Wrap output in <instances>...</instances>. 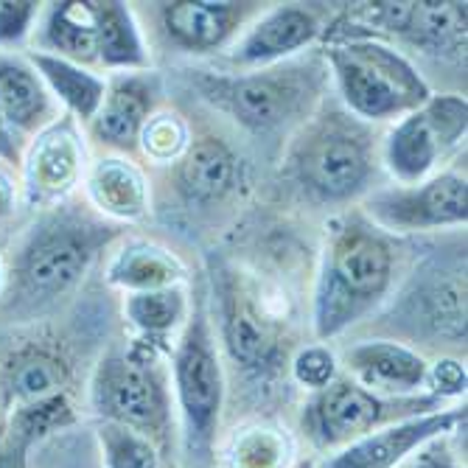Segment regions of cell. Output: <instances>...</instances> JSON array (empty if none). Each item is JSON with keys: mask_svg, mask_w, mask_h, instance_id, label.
Instances as JSON below:
<instances>
[{"mask_svg": "<svg viewBox=\"0 0 468 468\" xmlns=\"http://www.w3.org/2000/svg\"><path fill=\"white\" fill-rule=\"evenodd\" d=\"M390 281V250L365 228H346L331 244L317 292V334L331 336L365 312Z\"/></svg>", "mask_w": 468, "mask_h": 468, "instance_id": "cell-1", "label": "cell"}, {"mask_svg": "<svg viewBox=\"0 0 468 468\" xmlns=\"http://www.w3.org/2000/svg\"><path fill=\"white\" fill-rule=\"evenodd\" d=\"M339 88L365 118H390L427 104L430 90L415 68L396 51L367 39H346L328 48Z\"/></svg>", "mask_w": 468, "mask_h": 468, "instance_id": "cell-2", "label": "cell"}, {"mask_svg": "<svg viewBox=\"0 0 468 468\" xmlns=\"http://www.w3.org/2000/svg\"><path fill=\"white\" fill-rule=\"evenodd\" d=\"M175 378L186 427V449L191 457L205 460L214 446L222 410V370L202 320L186 331L175 362Z\"/></svg>", "mask_w": 468, "mask_h": 468, "instance_id": "cell-3", "label": "cell"}, {"mask_svg": "<svg viewBox=\"0 0 468 468\" xmlns=\"http://www.w3.org/2000/svg\"><path fill=\"white\" fill-rule=\"evenodd\" d=\"M90 396L96 412L110 423H121L146 438L165 427V393L152 367L135 356L104 359L93 376Z\"/></svg>", "mask_w": 468, "mask_h": 468, "instance_id": "cell-4", "label": "cell"}, {"mask_svg": "<svg viewBox=\"0 0 468 468\" xmlns=\"http://www.w3.org/2000/svg\"><path fill=\"white\" fill-rule=\"evenodd\" d=\"M415 401H385L356 381L339 378L320 390V396L306 410V430L317 446H348L362 435L378 430L381 423L407 412Z\"/></svg>", "mask_w": 468, "mask_h": 468, "instance_id": "cell-5", "label": "cell"}, {"mask_svg": "<svg viewBox=\"0 0 468 468\" xmlns=\"http://www.w3.org/2000/svg\"><path fill=\"white\" fill-rule=\"evenodd\" d=\"M465 133V101L443 96L427 101V107L412 112L390 135L388 163L393 175L404 183H415L435 165V160L454 146Z\"/></svg>", "mask_w": 468, "mask_h": 468, "instance_id": "cell-6", "label": "cell"}, {"mask_svg": "<svg viewBox=\"0 0 468 468\" xmlns=\"http://www.w3.org/2000/svg\"><path fill=\"white\" fill-rule=\"evenodd\" d=\"M460 420H465V410L401 418L399 423L373 430L359 441L348 443L343 452L328 460L325 468H396L420 446L452 432Z\"/></svg>", "mask_w": 468, "mask_h": 468, "instance_id": "cell-7", "label": "cell"}, {"mask_svg": "<svg viewBox=\"0 0 468 468\" xmlns=\"http://www.w3.org/2000/svg\"><path fill=\"white\" fill-rule=\"evenodd\" d=\"M370 214L378 222L404 230L465 222V180L443 175L415 191L381 194L370 202Z\"/></svg>", "mask_w": 468, "mask_h": 468, "instance_id": "cell-8", "label": "cell"}, {"mask_svg": "<svg viewBox=\"0 0 468 468\" xmlns=\"http://www.w3.org/2000/svg\"><path fill=\"white\" fill-rule=\"evenodd\" d=\"M88 259V244L73 230H46L23 255V286L31 294H59L81 278Z\"/></svg>", "mask_w": 468, "mask_h": 468, "instance_id": "cell-9", "label": "cell"}, {"mask_svg": "<svg viewBox=\"0 0 468 468\" xmlns=\"http://www.w3.org/2000/svg\"><path fill=\"white\" fill-rule=\"evenodd\" d=\"M303 177L323 197H348L367 177V154L359 138L346 130H328L309 144Z\"/></svg>", "mask_w": 468, "mask_h": 468, "instance_id": "cell-10", "label": "cell"}, {"mask_svg": "<svg viewBox=\"0 0 468 468\" xmlns=\"http://www.w3.org/2000/svg\"><path fill=\"white\" fill-rule=\"evenodd\" d=\"M348 367L356 385L385 396H410L427 381V362L396 343H365L348 351Z\"/></svg>", "mask_w": 468, "mask_h": 468, "instance_id": "cell-11", "label": "cell"}, {"mask_svg": "<svg viewBox=\"0 0 468 468\" xmlns=\"http://www.w3.org/2000/svg\"><path fill=\"white\" fill-rule=\"evenodd\" d=\"M241 123L252 130H270L281 123L294 104V88L278 76H244L217 81V96Z\"/></svg>", "mask_w": 468, "mask_h": 468, "instance_id": "cell-12", "label": "cell"}, {"mask_svg": "<svg viewBox=\"0 0 468 468\" xmlns=\"http://www.w3.org/2000/svg\"><path fill=\"white\" fill-rule=\"evenodd\" d=\"M317 34V23L303 9H278L267 20L255 26L236 51V59L241 62H267L283 54H292L294 48L306 46Z\"/></svg>", "mask_w": 468, "mask_h": 468, "instance_id": "cell-13", "label": "cell"}, {"mask_svg": "<svg viewBox=\"0 0 468 468\" xmlns=\"http://www.w3.org/2000/svg\"><path fill=\"white\" fill-rule=\"evenodd\" d=\"M79 144L70 126L46 130L28 157V186L34 194H59L76 180Z\"/></svg>", "mask_w": 468, "mask_h": 468, "instance_id": "cell-14", "label": "cell"}, {"mask_svg": "<svg viewBox=\"0 0 468 468\" xmlns=\"http://www.w3.org/2000/svg\"><path fill=\"white\" fill-rule=\"evenodd\" d=\"M225 334H228V348L236 362H241L250 370H261L270 365L275 354L272 331L264 317H259L255 306L244 294L233 292L225 306Z\"/></svg>", "mask_w": 468, "mask_h": 468, "instance_id": "cell-15", "label": "cell"}, {"mask_svg": "<svg viewBox=\"0 0 468 468\" xmlns=\"http://www.w3.org/2000/svg\"><path fill=\"white\" fill-rule=\"evenodd\" d=\"M48 93L42 81L17 62H0V121L31 130L48 115Z\"/></svg>", "mask_w": 468, "mask_h": 468, "instance_id": "cell-16", "label": "cell"}, {"mask_svg": "<svg viewBox=\"0 0 468 468\" xmlns=\"http://www.w3.org/2000/svg\"><path fill=\"white\" fill-rule=\"evenodd\" d=\"M236 177V160L225 144L205 138L194 144L183 160L180 180L194 199H217L230 191Z\"/></svg>", "mask_w": 468, "mask_h": 468, "instance_id": "cell-17", "label": "cell"}, {"mask_svg": "<svg viewBox=\"0 0 468 468\" xmlns=\"http://www.w3.org/2000/svg\"><path fill=\"white\" fill-rule=\"evenodd\" d=\"M236 23L233 4H172L165 26L188 48H214Z\"/></svg>", "mask_w": 468, "mask_h": 468, "instance_id": "cell-18", "label": "cell"}, {"mask_svg": "<svg viewBox=\"0 0 468 468\" xmlns=\"http://www.w3.org/2000/svg\"><path fill=\"white\" fill-rule=\"evenodd\" d=\"M46 39L51 46L70 57L90 62L99 57V26L96 4H59L51 9L46 23Z\"/></svg>", "mask_w": 468, "mask_h": 468, "instance_id": "cell-19", "label": "cell"}, {"mask_svg": "<svg viewBox=\"0 0 468 468\" xmlns=\"http://www.w3.org/2000/svg\"><path fill=\"white\" fill-rule=\"evenodd\" d=\"M31 62L37 65V70L42 73L51 84V90L81 118H93L104 101V84L84 73L81 68H76L70 59L62 57H51V54H31Z\"/></svg>", "mask_w": 468, "mask_h": 468, "instance_id": "cell-20", "label": "cell"}, {"mask_svg": "<svg viewBox=\"0 0 468 468\" xmlns=\"http://www.w3.org/2000/svg\"><path fill=\"white\" fill-rule=\"evenodd\" d=\"M62 385H65L62 362L54 359L51 354L31 351V354L17 356V362L9 367L6 393H9V401L20 410V407H31V404L62 396Z\"/></svg>", "mask_w": 468, "mask_h": 468, "instance_id": "cell-21", "label": "cell"}, {"mask_svg": "<svg viewBox=\"0 0 468 468\" xmlns=\"http://www.w3.org/2000/svg\"><path fill=\"white\" fill-rule=\"evenodd\" d=\"M404 37L435 54L465 46V4H412Z\"/></svg>", "mask_w": 468, "mask_h": 468, "instance_id": "cell-22", "label": "cell"}, {"mask_svg": "<svg viewBox=\"0 0 468 468\" xmlns=\"http://www.w3.org/2000/svg\"><path fill=\"white\" fill-rule=\"evenodd\" d=\"M146 93L138 88L135 81H121L115 84V90L101 101V112H99V135L107 138L110 144L126 146L133 144L144 115H146Z\"/></svg>", "mask_w": 468, "mask_h": 468, "instance_id": "cell-23", "label": "cell"}, {"mask_svg": "<svg viewBox=\"0 0 468 468\" xmlns=\"http://www.w3.org/2000/svg\"><path fill=\"white\" fill-rule=\"evenodd\" d=\"M93 199L118 217H135L144 210V183L135 168L121 160H104L90 180Z\"/></svg>", "mask_w": 468, "mask_h": 468, "instance_id": "cell-24", "label": "cell"}, {"mask_svg": "<svg viewBox=\"0 0 468 468\" xmlns=\"http://www.w3.org/2000/svg\"><path fill=\"white\" fill-rule=\"evenodd\" d=\"M99 57L110 65H144V48L133 17L121 4H96Z\"/></svg>", "mask_w": 468, "mask_h": 468, "instance_id": "cell-25", "label": "cell"}, {"mask_svg": "<svg viewBox=\"0 0 468 468\" xmlns=\"http://www.w3.org/2000/svg\"><path fill=\"white\" fill-rule=\"evenodd\" d=\"M107 468H157V452L152 441L130 427L104 420L99 430Z\"/></svg>", "mask_w": 468, "mask_h": 468, "instance_id": "cell-26", "label": "cell"}, {"mask_svg": "<svg viewBox=\"0 0 468 468\" xmlns=\"http://www.w3.org/2000/svg\"><path fill=\"white\" fill-rule=\"evenodd\" d=\"M286 441L272 430H247L230 449V468H281Z\"/></svg>", "mask_w": 468, "mask_h": 468, "instance_id": "cell-27", "label": "cell"}, {"mask_svg": "<svg viewBox=\"0 0 468 468\" xmlns=\"http://www.w3.org/2000/svg\"><path fill=\"white\" fill-rule=\"evenodd\" d=\"M133 323L141 325L144 331L149 334H163L175 325V320L180 317L183 312V301L177 292H144V294H135L130 306Z\"/></svg>", "mask_w": 468, "mask_h": 468, "instance_id": "cell-28", "label": "cell"}, {"mask_svg": "<svg viewBox=\"0 0 468 468\" xmlns=\"http://www.w3.org/2000/svg\"><path fill=\"white\" fill-rule=\"evenodd\" d=\"M112 278L130 286H154L163 283L172 275V264H168L160 252L154 250H130L123 252L118 264L112 267Z\"/></svg>", "mask_w": 468, "mask_h": 468, "instance_id": "cell-29", "label": "cell"}, {"mask_svg": "<svg viewBox=\"0 0 468 468\" xmlns=\"http://www.w3.org/2000/svg\"><path fill=\"white\" fill-rule=\"evenodd\" d=\"M336 362L325 348H309L294 359V378L306 388L323 390L334 381Z\"/></svg>", "mask_w": 468, "mask_h": 468, "instance_id": "cell-30", "label": "cell"}, {"mask_svg": "<svg viewBox=\"0 0 468 468\" xmlns=\"http://www.w3.org/2000/svg\"><path fill=\"white\" fill-rule=\"evenodd\" d=\"M34 20V4H0V42L20 39Z\"/></svg>", "mask_w": 468, "mask_h": 468, "instance_id": "cell-31", "label": "cell"}, {"mask_svg": "<svg viewBox=\"0 0 468 468\" xmlns=\"http://www.w3.org/2000/svg\"><path fill=\"white\" fill-rule=\"evenodd\" d=\"M432 388L441 396H460L465 393V370L454 359H443L432 370Z\"/></svg>", "mask_w": 468, "mask_h": 468, "instance_id": "cell-32", "label": "cell"}, {"mask_svg": "<svg viewBox=\"0 0 468 468\" xmlns=\"http://www.w3.org/2000/svg\"><path fill=\"white\" fill-rule=\"evenodd\" d=\"M418 452H420V454L412 460L410 468H460V465L454 463V457L449 454V449L441 443V438L432 441V443H427V446H420Z\"/></svg>", "mask_w": 468, "mask_h": 468, "instance_id": "cell-33", "label": "cell"}, {"mask_svg": "<svg viewBox=\"0 0 468 468\" xmlns=\"http://www.w3.org/2000/svg\"><path fill=\"white\" fill-rule=\"evenodd\" d=\"M0 154L4 157H17V152H15V146H12V141H9V133H6V123L0 121Z\"/></svg>", "mask_w": 468, "mask_h": 468, "instance_id": "cell-34", "label": "cell"}, {"mask_svg": "<svg viewBox=\"0 0 468 468\" xmlns=\"http://www.w3.org/2000/svg\"><path fill=\"white\" fill-rule=\"evenodd\" d=\"M9 205H12V188H9L6 180H0V217L6 214Z\"/></svg>", "mask_w": 468, "mask_h": 468, "instance_id": "cell-35", "label": "cell"}, {"mask_svg": "<svg viewBox=\"0 0 468 468\" xmlns=\"http://www.w3.org/2000/svg\"><path fill=\"white\" fill-rule=\"evenodd\" d=\"M297 468H312V463H301V465H297Z\"/></svg>", "mask_w": 468, "mask_h": 468, "instance_id": "cell-36", "label": "cell"}]
</instances>
